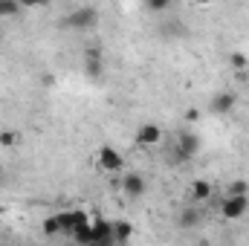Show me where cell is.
<instances>
[{
  "label": "cell",
  "mask_w": 249,
  "mask_h": 246,
  "mask_svg": "<svg viewBox=\"0 0 249 246\" xmlns=\"http://www.w3.org/2000/svg\"><path fill=\"white\" fill-rule=\"evenodd\" d=\"M96 165H99V171H105V174H119V171H124V157L113 148V145H102V148L96 151Z\"/></svg>",
  "instance_id": "1"
},
{
  "label": "cell",
  "mask_w": 249,
  "mask_h": 246,
  "mask_svg": "<svg viewBox=\"0 0 249 246\" xmlns=\"http://www.w3.org/2000/svg\"><path fill=\"white\" fill-rule=\"evenodd\" d=\"M99 23V12L93 9V6H78V9H72L70 15H67V26L70 29H78V32H87V29H93Z\"/></svg>",
  "instance_id": "2"
},
{
  "label": "cell",
  "mask_w": 249,
  "mask_h": 246,
  "mask_svg": "<svg viewBox=\"0 0 249 246\" xmlns=\"http://www.w3.org/2000/svg\"><path fill=\"white\" fill-rule=\"evenodd\" d=\"M249 211V194H229L220 203V217L223 220H241Z\"/></svg>",
  "instance_id": "3"
},
{
  "label": "cell",
  "mask_w": 249,
  "mask_h": 246,
  "mask_svg": "<svg viewBox=\"0 0 249 246\" xmlns=\"http://www.w3.org/2000/svg\"><path fill=\"white\" fill-rule=\"evenodd\" d=\"M90 223H93V246L116 244V238H113V220H102V217H96V220H90Z\"/></svg>",
  "instance_id": "4"
},
{
  "label": "cell",
  "mask_w": 249,
  "mask_h": 246,
  "mask_svg": "<svg viewBox=\"0 0 249 246\" xmlns=\"http://www.w3.org/2000/svg\"><path fill=\"white\" fill-rule=\"evenodd\" d=\"M200 151V139H197V133H180V139H177V148H174V154H177V159H191L194 154Z\"/></svg>",
  "instance_id": "5"
},
{
  "label": "cell",
  "mask_w": 249,
  "mask_h": 246,
  "mask_svg": "<svg viewBox=\"0 0 249 246\" xmlns=\"http://www.w3.org/2000/svg\"><path fill=\"white\" fill-rule=\"evenodd\" d=\"M160 139H162V127L154 122L142 124L139 130H136V142L142 145V148H154V145H160Z\"/></svg>",
  "instance_id": "6"
},
{
  "label": "cell",
  "mask_w": 249,
  "mask_h": 246,
  "mask_svg": "<svg viewBox=\"0 0 249 246\" xmlns=\"http://www.w3.org/2000/svg\"><path fill=\"white\" fill-rule=\"evenodd\" d=\"M235 105H238V93H232V90H223V93H217V96L212 99V110H214V113H220V116L232 113V110H235Z\"/></svg>",
  "instance_id": "7"
},
{
  "label": "cell",
  "mask_w": 249,
  "mask_h": 246,
  "mask_svg": "<svg viewBox=\"0 0 249 246\" xmlns=\"http://www.w3.org/2000/svg\"><path fill=\"white\" fill-rule=\"evenodd\" d=\"M145 177L142 174H124L122 177V191L127 194V197H142L145 194Z\"/></svg>",
  "instance_id": "8"
},
{
  "label": "cell",
  "mask_w": 249,
  "mask_h": 246,
  "mask_svg": "<svg viewBox=\"0 0 249 246\" xmlns=\"http://www.w3.org/2000/svg\"><path fill=\"white\" fill-rule=\"evenodd\" d=\"M212 194H214L212 183H206V180H194V183H191V200H194V203L212 200Z\"/></svg>",
  "instance_id": "9"
},
{
  "label": "cell",
  "mask_w": 249,
  "mask_h": 246,
  "mask_svg": "<svg viewBox=\"0 0 249 246\" xmlns=\"http://www.w3.org/2000/svg\"><path fill=\"white\" fill-rule=\"evenodd\" d=\"M87 75L90 78H99L102 75V50H87Z\"/></svg>",
  "instance_id": "10"
},
{
  "label": "cell",
  "mask_w": 249,
  "mask_h": 246,
  "mask_svg": "<svg viewBox=\"0 0 249 246\" xmlns=\"http://www.w3.org/2000/svg\"><path fill=\"white\" fill-rule=\"evenodd\" d=\"M72 241L75 244H93V223H81V226H75L72 229Z\"/></svg>",
  "instance_id": "11"
},
{
  "label": "cell",
  "mask_w": 249,
  "mask_h": 246,
  "mask_svg": "<svg viewBox=\"0 0 249 246\" xmlns=\"http://www.w3.org/2000/svg\"><path fill=\"white\" fill-rule=\"evenodd\" d=\"M130 235H133V226H130V223H124V220H113V238H116V244L130 241Z\"/></svg>",
  "instance_id": "12"
},
{
  "label": "cell",
  "mask_w": 249,
  "mask_h": 246,
  "mask_svg": "<svg viewBox=\"0 0 249 246\" xmlns=\"http://www.w3.org/2000/svg\"><path fill=\"white\" fill-rule=\"evenodd\" d=\"M23 12V6L18 0H0V18H18Z\"/></svg>",
  "instance_id": "13"
},
{
  "label": "cell",
  "mask_w": 249,
  "mask_h": 246,
  "mask_svg": "<svg viewBox=\"0 0 249 246\" xmlns=\"http://www.w3.org/2000/svg\"><path fill=\"white\" fill-rule=\"evenodd\" d=\"M200 223V211L197 209H186L183 214H180V226L183 229H191V226H197Z\"/></svg>",
  "instance_id": "14"
},
{
  "label": "cell",
  "mask_w": 249,
  "mask_h": 246,
  "mask_svg": "<svg viewBox=\"0 0 249 246\" xmlns=\"http://www.w3.org/2000/svg\"><path fill=\"white\" fill-rule=\"evenodd\" d=\"M229 64H232V70H247L249 55L247 53H232V55H229Z\"/></svg>",
  "instance_id": "15"
},
{
  "label": "cell",
  "mask_w": 249,
  "mask_h": 246,
  "mask_svg": "<svg viewBox=\"0 0 249 246\" xmlns=\"http://www.w3.org/2000/svg\"><path fill=\"white\" fill-rule=\"evenodd\" d=\"M61 232V223H58V214H50L44 220V235H58Z\"/></svg>",
  "instance_id": "16"
},
{
  "label": "cell",
  "mask_w": 249,
  "mask_h": 246,
  "mask_svg": "<svg viewBox=\"0 0 249 246\" xmlns=\"http://www.w3.org/2000/svg\"><path fill=\"white\" fill-rule=\"evenodd\" d=\"M0 145L3 148H15L18 145V130H0Z\"/></svg>",
  "instance_id": "17"
},
{
  "label": "cell",
  "mask_w": 249,
  "mask_h": 246,
  "mask_svg": "<svg viewBox=\"0 0 249 246\" xmlns=\"http://www.w3.org/2000/svg\"><path fill=\"white\" fill-rule=\"evenodd\" d=\"M145 6H148L151 12H165V9L171 6V0H145Z\"/></svg>",
  "instance_id": "18"
},
{
  "label": "cell",
  "mask_w": 249,
  "mask_h": 246,
  "mask_svg": "<svg viewBox=\"0 0 249 246\" xmlns=\"http://www.w3.org/2000/svg\"><path fill=\"white\" fill-rule=\"evenodd\" d=\"M229 194H249V185L244 180H235V183L229 185Z\"/></svg>",
  "instance_id": "19"
},
{
  "label": "cell",
  "mask_w": 249,
  "mask_h": 246,
  "mask_svg": "<svg viewBox=\"0 0 249 246\" xmlns=\"http://www.w3.org/2000/svg\"><path fill=\"white\" fill-rule=\"evenodd\" d=\"M23 9H41V6H47V0H18Z\"/></svg>",
  "instance_id": "20"
},
{
  "label": "cell",
  "mask_w": 249,
  "mask_h": 246,
  "mask_svg": "<svg viewBox=\"0 0 249 246\" xmlns=\"http://www.w3.org/2000/svg\"><path fill=\"white\" fill-rule=\"evenodd\" d=\"M186 122H200V110H197V107L186 110Z\"/></svg>",
  "instance_id": "21"
},
{
  "label": "cell",
  "mask_w": 249,
  "mask_h": 246,
  "mask_svg": "<svg viewBox=\"0 0 249 246\" xmlns=\"http://www.w3.org/2000/svg\"><path fill=\"white\" fill-rule=\"evenodd\" d=\"M197 3H203V6H209V3H217V0H197Z\"/></svg>",
  "instance_id": "22"
}]
</instances>
